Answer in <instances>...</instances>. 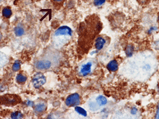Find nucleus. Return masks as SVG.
<instances>
[{
    "mask_svg": "<svg viewBox=\"0 0 159 119\" xmlns=\"http://www.w3.org/2000/svg\"><path fill=\"white\" fill-rule=\"evenodd\" d=\"M72 36V30L67 25H62L55 31L53 36V43L57 48H60L69 40Z\"/></svg>",
    "mask_w": 159,
    "mask_h": 119,
    "instance_id": "obj_1",
    "label": "nucleus"
},
{
    "mask_svg": "<svg viewBox=\"0 0 159 119\" xmlns=\"http://www.w3.org/2000/svg\"><path fill=\"white\" fill-rule=\"evenodd\" d=\"M32 83L35 88H39L46 83V78L43 74L38 73L33 76Z\"/></svg>",
    "mask_w": 159,
    "mask_h": 119,
    "instance_id": "obj_2",
    "label": "nucleus"
},
{
    "mask_svg": "<svg viewBox=\"0 0 159 119\" xmlns=\"http://www.w3.org/2000/svg\"><path fill=\"white\" fill-rule=\"evenodd\" d=\"M80 103V96L77 93L69 96L66 100V104L67 106H78Z\"/></svg>",
    "mask_w": 159,
    "mask_h": 119,
    "instance_id": "obj_3",
    "label": "nucleus"
},
{
    "mask_svg": "<svg viewBox=\"0 0 159 119\" xmlns=\"http://www.w3.org/2000/svg\"><path fill=\"white\" fill-rule=\"evenodd\" d=\"M52 66V62L48 59H41L36 62L35 67L39 70H45L49 69Z\"/></svg>",
    "mask_w": 159,
    "mask_h": 119,
    "instance_id": "obj_4",
    "label": "nucleus"
},
{
    "mask_svg": "<svg viewBox=\"0 0 159 119\" xmlns=\"http://www.w3.org/2000/svg\"><path fill=\"white\" fill-rule=\"evenodd\" d=\"M92 66V63H90V62L84 64L83 66H82L80 71V74L82 76H87L89 75V73L91 72Z\"/></svg>",
    "mask_w": 159,
    "mask_h": 119,
    "instance_id": "obj_5",
    "label": "nucleus"
},
{
    "mask_svg": "<svg viewBox=\"0 0 159 119\" xmlns=\"http://www.w3.org/2000/svg\"><path fill=\"white\" fill-rule=\"evenodd\" d=\"M107 68L110 72H115L118 68V64L117 63V61L115 60H113L112 61H110L108 63V64L107 65Z\"/></svg>",
    "mask_w": 159,
    "mask_h": 119,
    "instance_id": "obj_6",
    "label": "nucleus"
},
{
    "mask_svg": "<svg viewBox=\"0 0 159 119\" xmlns=\"http://www.w3.org/2000/svg\"><path fill=\"white\" fill-rule=\"evenodd\" d=\"M105 43H106V41L105 39L102 37H99L97 38L96 41V48L98 50H101L104 47Z\"/></svg>",
    "mask_w": 159,
    "mask_h": 119,
    "instance_id": "obj_7",
    "label": "nucleus"
},
{
    "mask_svg": "<svg viewBox=\"0 0 159 119\" xmlns=\"http://www.w3.org/2000/svg\"><path fill=\"white\" fill-rule=\"evenodd\" d=\"M46 108L47 106L44 103H39L35 106V110L37 113H42L46 110Z\"/></svg>",
    "mask_w": 159,
    "mask_h": 119,
    "instance_id": "obj_8",
    "label": "nucleus"
},
{
    "mask_svg": "<svg viewBox=\"0 0 159 119\" xmlns=\"http://www.w3.org/2000/svg\"><path fill=\"white\" fill-rule=\"evenodd\" d=\"M107 99L104 97L103 96H99L96 98V103H97L99 106H104L107 104Z\"/></svg>",
    "mask_w": 159,
    "mask_h": 119,
    "instance_id": "obj_9",
    "label": "nucleus"
},
{
    "mask_svg": "<svg viewBox=\"0 0 159 119\" xmlns=\"http://www.w3.org/2000/svg\"><path fill=\"white\" fill-rule=\"evenodd\" d=\"M99 104L96 103V102H94V101H91L89 103V109L91 110L92 112H96L97 110H99Z\"/></svg>",
    "mask_w": 159,
    "mask_h": 119,
    "instance_id": "obj_10",
    "label": "nucleus"
},
{
    "mask_svg": "<svg viewBox=\"0 0 159 119\" xmlns=\"http://www.w3.org/2000/svg\"><path fill=\"white\" fill-rule=\"evenodd\" d=\"M7 62V57L3 53L0 52V68H1L6 64Z\"/></svg>",
    "mask_w": 159,
    "mask_h": 119,
    "instance_id": "obj_11",
    "label": "nucleus"
},
{
    "mask_svg": "<svg viewBox=\"0 0 159 119\" xmlns=\"http://www.w3.org/2000/svg\"><path fill=\"white\" fill-rule=\"evenodd\" d=\"M3 15L5 18H10L11 15H12V12L11 9H10L9 8H5L3 10Z\"/></svg>",
    "mask_w": 159,
    "mask_h": 119,
    "instance_id": "obj_12",
    "label": "nucleus"
},
{
    "mask_svg": "<svg viewBox=\"0 0 159 119\" xmlns=\"http://www.w3.org/2000/svg\"><path fill=\"white\" fill-rule=\"evenodd\" d=\"M27 80V77L25 75H23L21 73L17 75L16 77V81L18 82L19 84H23L24 82L26 81Z\"/></svg>",
    "mask_w": 159,
    "mask_h": 119,
    "instance_id": "obj_13",
    "label": "nucleus"
},
{
    "mask_svg": "<svg viewBox=\"0 0 159 119\" xmlns=\"http://www.w3.org/2000/svg\"><path fill=\"white\" fill-rule=\"evenodd\" d=\"M75 111L78 113H79L80 115L84 116V117H87V112L84 108H82L79 107L78 106H75Z\"/></svg>",
    "mask_w": 159,
    "mask_h": 119,
    "instance_id": "obj_14",
    "label": "nucleus"
},
{
    "mask_svg": "<svg viewBox=\"0 0 159 119\" xmlns=\"http://www.w3.org/2000/svg\"><path fill=\"white\" fill-rule=\"evenodd\" d=\"M15 34L17 36H21L24 34V29L21 26H17L15 29Z\"/></svg>",
    "mask_w": 159,
    "mask_h": 119,
    "instance_id": "obj_15",
    "label": "nucleus"
},
{
    "mask_svg": "<svg viewBox=\"0 0 159 119\" xmlns=\"http://www.w3.org/2000/svg\"><path fill=\"white\" fill-rule=\"evenodd\" d=\"M133 51H134V47H133L132 45H129V46L126 47V52L127 55H128L129 57L132 55Z\"/></svg>",
    "mask_w": 159,
    "mask_h": 119,
    "instance_id": "obj_16",
    "label": "nucleus"
},
{
    "mask_svg": "<svg viewBox=\"0 0 159 119\" xmlns=\"http://www.w3.org/2000/svg\"><path fill=\"white\" fill-rule=\"evenodd\" d=\"M22 117H23V115H22V113L20 112H15L12 113V115H11V118L13 119L22 118Z\"/></svg>",
    "mask_w": 159,
    "mask_h": 119,
    "instance_id": "obj_17",
    "label": "nucleus"
},
{
    "mask_svg": "<svg viewBox=\"0 0 159 119\" xmlns=\"http://www.w3.org/2000/svg\"><path fill=\"white\" fill-rule=\"evenodd\" d=\"M20 69H21V63L19 61H16L13 64L12 70L13 72H17Z\"/></svg>",
    "mask_w": 159,
    "mask_h": 119,
    "instance_id": "obj_18",
    "label": "nucleus"
},
{
    "mask_svg": "<svg viewBox=\"0 0 159 119\" xmlns=\"http://www.w3.org/2000/svg\"><path fill=\"white\" fill-rule=\"evenodd\" d=\"M106 0H95L94 1V5L96 6H101V5H103Z\"/></svg>",
    "mask_w": 159,
    "mask_h": 119,
    "instance_id": "obj_19",
    "label": "nucleus"
},
{
    "mask_svg": "<svg viewBox=\"0 0 159 119\" xmlns=\"http://www.w3.org/2000/svg\"><path fill=\"white\" fill-rule=\"evenodd\" d=\"M137 112H138V110H137V108H135V107L133 108H132V110H131V113H132V114H134V115H135L136 113H137Z\"/></svg>",
    "mask_w": 159,
    "mask_h": 119,
    "instance_id": "obj_20",
    "label": "nucleus"
},
{
    "mask_svg": "<svg viewBox=\"0 0 159 119\" xmlns=\"http://www.w3.org/2000/svg\"><path fill=\"white\" fill-rule=\"evenodd\" d=\"M55 1H57V2H60V1H63V0H54Z\"/></svg>",
    "mask_w": 159,
    "mask_h": 119,
    "instance_id": "obj_21",
    "label": "nucleus"
}]
</instances>
